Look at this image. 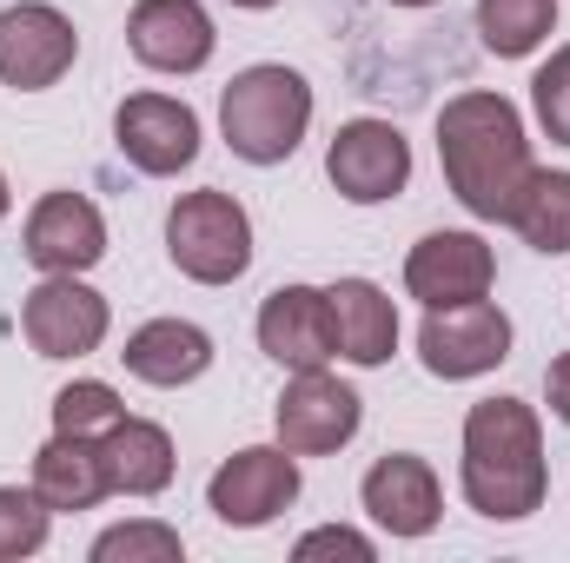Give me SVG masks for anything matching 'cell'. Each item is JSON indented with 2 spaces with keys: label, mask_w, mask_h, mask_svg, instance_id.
I'll return each instance as SVG.
<instances>
[{
  "label": "cell",
  "mask_w": 570,
  "mask_h": 563,
  "mask_svg": "<svg viewBox=\"0 0 570 563\" xmlns=\"http://www.w3.org/2000/svg\"><path fill=\"white\" fill-rule=\"evenodd\" d=\"M127 47L153 73H199L213 60L219 33H213V13L199 0H134Z\"/></svg>",
  "instance_id": "16"
},
{
  "label": "cell",
  "mask_w": 570,
  "mask_h": 563,
  "mask_svg": "<svg viewBox=\"0 0 570 563\" xmlns=\"http://www.w3.org/2000/svg\"><path fill=\"white\" fill-rule=\"evenodd\" d=\"M438 166H444L451 199H458L471 219L511 226V206H518L524 179L538 172L524 113H518L504 93H484V87L444 100V107H438Z\"/></svg>",
  "instance_id": "1"
},
{
  "label": "cell",
  "mask_w": 570,
  "mask_h": 563,
  "mask_svg": "<svg viewBox=\"0 0 570 563\" xmlns=\"http://www.w3.org/2000/svg\"><path fill=\"white\" fill-rule=\"evenodd\" d=\"M233 7H246V13H266V7H279V0H233Z\"/></svg>",
  "instance_id": "30"
},
{
  "label": "cell",
  "mask_w": 570,
  "mask_h": 563,
  "mask_svg": "<svg viewBox=\"0 0 570 563\" xmlns=\"http://www.w3.org/2000/svg\"><path fill=\"white\" fill-rule=\"evenodd\" d=\"M292 557H298V563H318V557L372 563V557H379V544H372L365 531H352V524H318V531H305V537L292 544Z\"/></svg>",
  "instance_id": "27"
},
{
  "label": "cell",
  "mask_w": 570,
  "mask_h": 563,
  "mask_svg": "<svg viewBox=\"0 0 570 563\" xmlns=\"http://www.w3.org/2000/svg\"><path fill=\"white\" fill-rule=\"evenodd\" d=\"M20 253L33 273H94L107 259V219L87 192H40L20 226Z\"/></svg>",
  "instance_id": "11"
},
{
  "label": "cell",
  "mask_w": 570,
  "mask_h": 563,
  "mask_svg": "<svg viewBox=\"0 0 570 563\" xmlns=\"http://www.w3.org/2000/svg\"><path fill=\"white\" fill-rule=\"evenodd\" d=\"M120 418H127V405L100 378H73L53 392V431H67V437H107Z\"/></svg>",
  "instance_id": "23"
},
{
  "label": "cell",
  "mask_w": 570,
  "mask_h": 563,
  "mask_svg": "<svg viewBox=\"0 0 570 563\" xmlns=\"http://www.w3.org/2000/svg\"><path fill=\"white\" fill-rule=\"evenodd\" d=\"M491 285H498V253H491L478 233H425V239L405 253V292H412L425 312L491 298Z\"/></svg>",
  "instance_id": "13"
},
{
  "label": "cell",
  "mask_w": 570,
  "mask_h": 563,
  "mask_svg": "<svg viewBox=\"0 0 570 563\" xmlns=\"http://www.w3.org/2000/svg\"><path fill=\"white\" fill-rule=\"evenodd\" d=\"M259 352L279 372H318V365L338 358L325 285H279V292H266V305H259Z\"/></svg>",
  "instance_id": "15"
},
{
  "label": "cell",
  "mask_w": 570,
  "mask_h": 563,
  "mask_svg": "<svg viewBox=\"0 0 570 563\" xmlns=\"http://www.w3.org/2000/svg\"><path fill=\"white\" fill-rule=\"evenodd\" d=\"M325 298H332V332H338V358L345 365L372 372V365H385L399 352V305H392L385 285L338 279L325 285Z\"/></svg>",
  "instance_id": "18"
},
{
  "label": "cell",
  "mask_w": 570,
  "mask_h": 563,
  "mask_svg": "<svg viewBox=\"0 0 570 563\" xmlns=\"http://www.w3.org/2000/svg\"><path fill=\"white\" fill-rule=\"evenodd\" d=\"M80 60V33L53 0H20L0 7V80L13 93H47L73 73Z\"/></svg>",
  "instance_id": "8"
},
{
  "label": "cell",
  "mask_w": 570,
  "mask_h": 563,
  "mask_svg": "<svg viewBox=\"0 0 570 563\" xmlns=\"http://www.w3.org/2000/svg\"><path fill=\"white\" fill-rule=\"evenodd\" d=\"M120 365H127L140 385L179 392V385H193V378L213 372V332L193 325V318H146L140 332H127Z\"/></svg>",
  "instance_id": "17"
},
{
  "label": "cell",
  "mask_w": 570,
  "mask_h": 563,
  "mask_svg": "<svg viewBox=\"0 0 570 563\" xmlns=\"http://www.w3.org/2000/svg\"><path fill=\"white\" fill-rule=\"evenodd\" d=\"M100 464H107V491L114 497H159L179 471L166 424L153 418H120L100 437Z\"/></svg>",
  "instance_id": "20"
},
{
  "label": "cell",
  "mask_w": 570,
  "mask_h": 563,
  "mask_svg": "<svg viewBox=\"0 0 570 563\" xmlns=\"http://www.w3.org/2000/svg\"><path fill=\"white\" fill-rule=\"evenodd\" d=\"M392 7H438V0H392Z\"/></svg>",
  "instance_id": "31"
},
{
  "label": "cell",
  "mask_w": 570,
  "mask_h": 563,
  "mask_svg": "<svg viewBox=\"0 0 570 563\" xmlns=\"http://www.w3.org/2000/svg\"><path fill=\"white\" fill-rule=\"evenodd\" d=\"M33 491H40V504L60 517H73V511H94L100 497H114L107 491V464H100V437H67V431H53L40 451H33V477H27Z\"/></svg>",
  "instance_id": "19"
},
{
  "label": "cell",
  "mask_w": 570,
  "mask_h": 563,
  "mask_svg": "<svg viewBox=\"0 0 570 563\" xmlns=\"http://www.w3.org/2000/svg\"><path fill=\"white\" fill-rule=\"evenodd\" d=\"M13 213V192H7V172H0V219Z\"/></svg>",
  "instance_id": "29"
},
{
  "label": "cell",
  "mask_w": 570,
  "mask_h": 563,
  "mask_svg": "<svg viewBox=\"0 0 570 563\" xmlns=\"http://www.w3.org/2000/svg\"><path fill=\"white\" fill-rule=\"evenodd\" d=\"M298 504V457L285 444H246L206 477V511L226 531H266Z\"/></svg>",
  "instance_id": "5"
},
{
  "label": "cell",
  "mask_w": 570,
  "mask_h": 563,
  "mask_svg": "<svg viewBox=\"0 0 570 563\" xmlns=\"http://www.w3.org/2000/svg\"><path fill=\"white\" fill-rule=\"evenodd\" d=\"M312 127V80L298 67H279V60H259L246 73L226 80L219 93V134L226 146L246 159V166H279L298 152Z\"/></svg>",
  "instance_id": "3"
},
{
  "label": "cell",
  "mask_w": 570,
  "mask_h": 563,
  "mask_svg": "<svg viewBox=\"0 0 570 563\" xmlns=\"http://www.w3.org/2000/svg\"><path fill=\"white\" fill-rule=\"evenodd\" d=\"M114 146L146 179H173L199 159V113L173 93H127L114 113Z\"/></svg>",
  "instance_id": "12"
},
{
  "label": "cell",
  "mask_w": 570,
  "mask_h": 563,
  "mask_svg": "<svg viewBox=\"0 0 570 563\" xmlns=\"http://www.w3.org/2000/svg\"><path fill=\"white\" fill-rule=\"evenodd\" d=\"M531 113L551 146H570V40L531 73Z\"/></svg>",
  "instance_id": "26"
},
{
  "label": "cell",
  "mask_w": 570,
  "mask_h": 563,
  "mask_svg": "<svg viewBox=\"0 0 570 563\" xmlns=\"http://www.w3.org/2000/svg\"><path fill=\"white\" fill-rule=\"evenodd\" d=\"M358 424H365V398L345 378H332V365L292 372L279 405H273V431L292 457H332L358 437Z\"/></svg>",
  "instance_id": "7"
},
{
  "label": "cell",
  "mask_w": 570,
  "mask_h": 563,
  "mask_svg": "<svg viewBox=\"0 0 570 563\" xmlns=\"http://www.w3.org/2000/svg\"><path fill=\"white\" fill-rule=\"evenodd\" d=\"M358 504L365 517L385 531V537H431L438 517H444V484L419 451H385L365 484H358Z\"/></svg>",
  "instance_id": "14"
},
{
  "label": "cell",
  "mask_w": 570,
  "mask_h": 563,
  "mask_svg": "<svg viewBox=\"0 0 570 563\" xmlns=\"http://www.w3.org/2000/svg\"><path fill=\"white\" fill-rule=\"evenodd\" d=\"M186 557V537L159 517H134V524H114L94 537V563H179Z\"/></svg>",
  "instance_id": "24"
},
{
  "label": "cell",
  "mask_w": 570,
  "mask_h": 563,
  "mask_svg": "<svg viewBox=\"0 0 570 563\" xmlns=\"http://www.w3.org/2000/svg\"><path fill=\"white\" fill-rule=\"evenodd\" d=\"M166 259L186 273L193 285H233L253 266V219L233 192L199 186L179 192L166 213Z\"/></svg>",
  "instance_id": "4"
},
{
  "label": "cell",
  "mask_w": 570,
  "mask_h": 563,
  "mask_svg": "<svg viewBox=\"0 0 570 563\" xmlns=\"http://www.w3.org/2000/svg\"><path fill=\"white\" fill-rule=\"evenodd\" d=\"M544 398H551L558 424H570V352H558V358L544 365Z\"/></svg>",
  "instance_id": "28"
},
{
  "label": "cell",
  "mask_w": 570,
  "mask_h": 563,
  "mask_svg": "<svg viewBox=\"0 0 570 563\" xmlns=\"http://www.w3.org/2000/svg\"><path fill=\"white\" fill-rule=\"evenodd\" d=\"M107 325H114L107 298L80 273H47L20 298V332L40 358H87L107 345Z\"/></svg>",
  "instance_id": "9"
},
{
  "label": "cell",
  "mask_w": 570,
  "mask_h": 563,
  "mask_svg": "<svg viewBox=\"0 0 570 563\" xmlns=\"http://www.w3.org/2000/svg\"><path fill=\"white\" fill-rule=\"evenodd\" d=\"M558 33V0H478V40L498 60H524Z\"/></svg>",
  "instance_id": "22"
},
{
  "label": "cell",
  "mask_w": 570,
  "mask_h": 563,
  "mask_svg": "<svg viewBox=\"0 0 570 563\" xmlns=\"http://www.w3.org/2000/svg\"><path fill=\"white\" fill-rule=\"evenodd\" d=\"M511 358V318L504 305L491 298H471V305H438L419 325V365L444 385H464V378H484Z\"/></svg>",
  "instance_id": "6"
},
{
  "label": "cell",
  "mask_w": 570,
  "mask_h": 563,
  "mask_svg": "<svg viewBox=\"0 0 570 563\" xmlns=\"http://www.w3.org/2000/svg\"><path fill=\"white\" fill-rule=\"evenodd\" d=\"M325 179L352 206H385L412 186V140L392 120H345L325 146Z\"/></svg>",
  "instance_id": "10"
},
{
  "label": "cell",
  "mask_w": 570,
  "mask_h": 563,
  "mask_svg": "<svg viewBox=\"0 0 570 563\" xmlns=\"http://www.w3.org/2000/svg\"><path fill=\"white\" fill-rule=\"evenodd\" d=\"M458 491L478 517L518 524L544 504L551 464H544V424L524 398H478L464 412V464Z\"/></svg>",
  "instance_id": "2"
},
{
  "label": "cell",
  "mask_w": 570,
  "mask_h": 563,
  "mask_svg": "<svg viewBox=\"0 0 570 563\" xmlns=\"http://www.w3.org/2000/svg\"><path fill=\"white\" fill-rule=\"evenodd\" d=\"M47 531H53V511L40 504V491L27 484H0V563H20L33 551H47Z\"/></svg>",
  "instance_id": "25"
},
{
  "label": "cell",
  "mask_w": 570,
  "mask_h": 563,
  "mask_svg": "<svg viewBox=\"0 0 570 563\" xmlns=\"http://www.w3.org/2000/svg\"><path fill=\"white\" fill-rule=\"evenodd\" d=\"M511 233H518L531 253H544V259L570 253V172L538 166V172L524 179V192H518V206H511Z\"/></svg>",
  "instance_id": "21"
}]
</instances>
